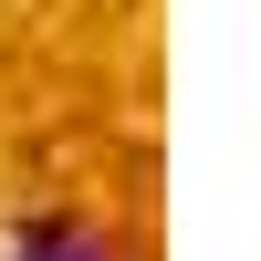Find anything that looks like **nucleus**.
Returning a JSON list of instances; mask_svg holds the SVG:
<instances>
[{"mask_svg": "<svg viewBox=\"0 0 261 261\" xmlns=\"http://www.w3.org/2000/svg\"><path fill=\"white\" fill-rule=\"evenodd\" d=\"M11 261H115V251H105L94 220H32V230L11 241Z\"/></svg>", "mask_w": 261, "mask_h": 261, "instance_id": "obj_1", "label": "nucleus"}]
</instances>
